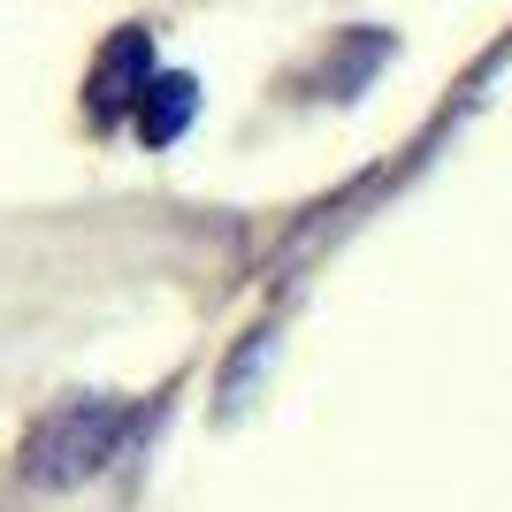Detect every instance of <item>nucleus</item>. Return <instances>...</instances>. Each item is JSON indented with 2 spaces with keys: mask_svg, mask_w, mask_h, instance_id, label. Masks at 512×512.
I'll use <instances>...</instances> for the list:
<instances>
[{
  "mask_svg": "<svg viewBox=\"0 0 512 512\" xmlns=\"http://www.w3.org/2000/svg\"><path fill=\"white\" fill-rule=\"evenodd\" d=\"M130 436V413L115 398H62L23 436V482L31 490H85Z\"/></svg>",
  "mask_w": 512,
  "mask_h": 512,
  "instance_id": "f257e3e1",
  "label": "nucleus"
},
{
  "mask_svg": "<svg viewBox=\"0 0 512 512\" xmlns=\"http://www.w3.org/2000/svg\"><path fill=\"white\" fill-rule=\"evenodd\" d=\"M146 77H153V46H146V31H115V39L100 46L92 77H85L92 123H115V115H130V107H138V92H146Z\"/></svg>",
  "mask_w": 512,
  "mask_h": 512,
  "instance_id": "f03ea898",
  "label": "nucleus"
},
{
  "mask_svg": "<svg viewBox=\"0 0 512 512\" xmlns=\"http://www.w3.org/2000/svg\"><path fill=\"white\" fill-rule=\"evenodd\" d=\"M192 115H199V85L192 77H146L138 107H130V123H138L146 146H176V138L192 130Z\"/></svg>",
  "mask_w": 512,
  "mask_h": 512,
  "instance_id": "7ed1b4c3",
  "label": "nucleus"
}]
</instances>
